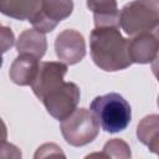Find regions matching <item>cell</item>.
<instances>
[{
	"label": "cell",
	"mask_w": 159,
	"mask_h": 159,
	"mask_svg": "<svg viewBox=\"0 0 159 159\" xmlns=\"http://www.w3.org/2000/svg\"><path fill=\"white\" fill-rule=\"evenodd\" d=\"M67 73V65L57 61L40 62L36 76L30 84L35 96L41 101L42 97L63 82V77Z\"/></svg>",
	"instance_id": "obj_8"
},
{
	"label": "cell",
	"mask_w": 159,
	"mask_h": 159,
	"mask_svg": "<svg viewBox=\"0 0 159 159\" xmlns=\"http://www.w3.org/2000/svg\"><path fill=\"white\" fill-rule=\"evenodd\" d=\"M1 66H2V56L0 55V68H1Z\"/></svg>",
	"instance_id": "obj_18"
},
{
	"label": "cell",
	"mask_w": 159,
	"mask_h": 159,
	"mask_svg": "<svg viewBox=\"0 0 159 159\" xmlns=\"http://www.w3.org/2000/svg\"><path fill=\"white\" fill-rule=\"evenodd\" d=\"M96 27H118L119 10L116 0H87Z\"/></svg>",
	"instance_id": "obj_10"
},
{
	"label": "cell",
	"mask_w": 159,
	"mask_h": 159,
	"mask_svg": "<svg viewBox=\"0 0 159 159\" xmlns=\"http://www.w3.org/2000/svg\"><path fill=\"white\" fill-rule=\"evenodd\" d=\"M15 43V35L12 30L0 22V55L9 51Z\"/></svg>",
	"instance_id": "obj_16"
},
{
	"label": "cell",
	"mask_w": 159,
	"mask_h": 159,
	"mask_svg": "<svg viewBox=\"0 0 159 159\" xmlns=\"http://www.w3.org/2000/svg\"><path fill=\"white\" fill-rule=\"evenodd\" d=\"M6 139H7V128L4 120L0 118V147L6 142Z\"/></svg>",
	"instance_id": "obj_17"
},
{
	"label": "cell",
	"mask_w": 159,
	"mask_h": 159,
	"mask_svg": "<svg viewBox=\"0 0 159 159\" xmlns=\"http://www.w3.org/2000/svg\"><path fill=\"white\" fill-rule=\"evenodd\" d=\"M63 139L73 147H83L93 142L99 133V123L94 114L86 108H76L61 120Z\"/></svg>",
	"instance_id": "obj_4"
},
{
	"label": "cell",
	"mask_w": 159,
	"mask_h": 159,
	"mask_svg": "<svg viewBox=\"0 0 159 159\" xmlns=\"http://www.w3.org/2000/svg\"><path fill=\"white\" fill-rule=\"evenodd\" d=\"M119 25L129 36L155 32L159 25V0H133L125 4L119 14Z\"/></svg>",
	"instance_id": "obj_3"
},
{
	"label": "cell",
	"mask_w": 159,
	"mask_h": 159,
	"mask_svg": "<svg viewBox=\"0 0 159 159\" xmlns=\"http://www.w3.org/2000/svg\"><path fill=\"white\" fill-rule=\"evenodd\" d=\"M93 155H98L101 158H123V159H128L130 158L132 153H130V148L129 145L118 138L111 139L108 140L104 147H103V152L101 154H91L89 157Z\"/></svg>",
	"instance_id": "obj_15"
},
{
	"label": "cell",
	"mask_w": 159,
	"mask_h": 159,
	"mask_svg": "<svg viewBox=\"0 0 159 159\" xmlns=\"http://www.w3.org/2000/svg\"><path fill=\"white\" fill-rule=\"evenodd\" d=\"M73 11V0H42L40 11L30 20L34 29L46 34L51 32L62 20Z\"/></svg>",
	"instance_id": "obj_6"
},
{
	"label": "cell",
	"mask_w": 159,
	"mask_h": 159,
	"mask_svg": "<svg viewBox=\"0 0 159 159\" xmlns=\"http://www.w3.org/2000/svg\"><path fill=\"white\" fill-rule=\"evenodd\" d=\"M89 51L96 66L107 72L125 70L132 65L127 40L118 27H96L92 30Z\"/></svg>",
	"instance_id": "obj_1"
},
{
	"label": "cell",
	"mask_w": 159,
	"mask_h": 159,
	"mask_svg": "<svg viewBox=\"0 0 159 159\" xmlns=\"http://www.w3.org/2000/svg\"><path fill=\"white\" fill-rule=\"evenodd\" d=\"M55 51L57 57L66 65H76L86 56V41L77 30H63L55 40Z\"/></svg>",
	"instance_id": "obj_7"
},
{
	"label": "cell",
	"mask_w": 159,
	"mask_h": 159,
	"mask_svg": "<svg viewBox=\"0 0 159 159\" xmlns=\"http://www.w3.org/2000/svg\"><path fill=\"white\" fill-rule=\"evenodd\" d=\"M128 55L132 63H150L158 56V37L155 32H143L127 40Z\"/></svg>",
	"instance_id": "obj_9"
},
{
	"label": "cell",
	"mask_w": 159,
	"mask_h": 159,
	"mask_svg": "<svg viewBox=\"0 0 159 159\" xmlns=\"http://www.w3.org/2000/svg\"><path fill=\"white\" fill-rule=\"evenodd\" d=\"M47 50V40L43 32L36 29H29L20 34L16 41V51L19 55L26 53L36 58H42Z\"/></svg>",
	"instance_id": "obj_12"
},
{
	"label": "cell",
	"mask_w": 159,
	"mask_h": 159,
	"mask_svg": "<svg viewBox=\"0 0 159 159\" xmlns=\"http://www.w3.org/2000/svg\"><path fill=\"white\" fill-rule=\"evenodd\" d=\"M42 0H0V12L20 21H30L40 11Z\"/></svg>",
	"instance_id": "obj_13"
},
{
	"label": "cell",
	"mask_w": 159,
	"mask_h": 159,
	"mask_svg": "<svg viewBox=\"0 0 159 159\" xmlns=\"http://www.w3.org/2000/svg\"><path fill=\"white\" fill-rule=\"evenodd\" d=\"M137 137L139 142L147 145L154 154L159 152V116L149 114L144 117L137 127Z\"/></svg>",
	"instance_id": "obj_14"
},
{
	"label": "cell",
	"mask_w": 159,
	"mask_h": 159,
	"mask_svg": "<svg viewBox=\"0 0 159 159\" xmlns=\"http://www.w3.org/2000/svg\"><path fill=\"white\" fill-rule=\"evenodd\" d=\"M81 92L76 83L62 82L51 91H48L41 99L47 113L57 120L65 119L70 116L80 102Z\"/></svg>",
	"instance_id": "obj_5"
},
{
	"label": "cell",
	"mask_w": 159,
	"mask_h": 159,
	"mask_svg": "<svg viewBox=\"0 0 159 159\" xmlns=\"http://www.w3.org/2000/svg\"><path fill=\"white\" fill-rule=\"evenodd\" d=\"M39 65V58L26 53L19 55L11 63L9 71L10 80L19 86H30L36 76Z\"/></svg>",
	"instance_id": "obj_11"
},
{
	"label": "cell",
	"mask_w": 159,
	"mask_h": 159,
	"mask_svg": "<svg viewBox=\"0 0 159 159\" xmlns=\"http://www.w3.org/2000/svg\"><path fill=\"white\" fill-rule=\"evenodd\" d=\"M89 109L101 128L107 133H118L127 129L132 119L130 104L123 96L116 92L96 97Z\"/></svg>",
	"instance_id": "obj_2"
}]
</instances>
